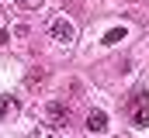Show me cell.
I'll use <instances>...</instances> for the list:
<instances>
[{
    "mask_svg": "<svg viewBox=\"0 0 149 138\" xmlns=\"http://www.w3.org/2000/svg\"><path fill=\"white\" fill-rule=\"evenodd\" d=\"M128 117H132L135 128H146L149 124V97H146V90H135V93H132V100H128Z\"/></svg>",
    "mask_w": 149,
    "mask_h": 138,
    "instance_id": "1",
    "label": "cell"
},
{
    "mask_svg": "<svg viewBox=\"0 0 149 138\" xmlns=\"http://www.w3.org/2000/svg\"><path fill=\"white\" fill-rule=\"evenodd\" d=\"M70 117H73V114H70V107H66L63 100H49L45 104V121H49V128L63 131V128L70 124Z\"/></svg>",
    "mask_w": 149,
    "mask_h": 138,
    "instance_id": "2",
    "label": "cell"
},
{
    "mask_svg": "<svg viewBox=\"0 0 149 138\" xmlns=\"http://www.w3.org/2000/svg\"><path fill=\"white\" fill-rule=\"evenodd\" d=\"M49 34H52V41H59V45H70V41L76 38V28L66 21V17H59V21H52Z\"/></svg>",
    "mask_w": 149,
    "mask_h": 138,
    "instance_id": "3",
    "label": "cell"
},
{
    "mask_svg": "<svg viewBox=\"0 0 149 138\" xmlns=\"http://www.w3.org/2000/svg\"><path fill=\"white\" fill-rule=\"evenodd\" d=\"M87 128H90L94 135H104V131H108V114H104V110H90V114H87Z\"/></svg>",
    "mask_w": 149,
    "mask_h": 138,
    "instance_id": "4",
    "label": "cell"
},
{
    "mask_svg": "<svg viewBox=\"0 0 149 138\" xmlns=\"http://www.w3.org/2000/svg\"><path fill=\"white\" fill-rule=\"evenodd\" d=\"M118 41H125V28H111V31L104 34V41H101V45H118Z\"/></svg>",
    "mask_w": 149,
    "mask_h": 138,
    "instance_id": "5",
    "label": "cell"
},
{
    "mask_svg": "<svg viewBox=\"0 0 149 138\" xmlns=\"http://www.w3.org/2000/svg\"><path fill=\"white\" fill-rule=\"evenodd\" d=\"M28 138H59V131H56V128H49V124H42V128H35Z\"/></svg>",
    "mask_w": 149,
    "mask_h": 138,
    "instance_id": "6",
    "label": "cell"
},
{
    "mask_svg": "<svg viewBox=\"0 0 149 138\" xmlns=\"http://www.w3.org/2000/svg\"><path fill=\"white\" fill-rule=\"evenodd\" d=\"M42 3H45V0H17V7H21V10H38Z\"/></svg>",
    "mask_w": 149,
    "mask_h": 138,
    "instance_id": "7",
    "label": "cell"
},
{
    "mask_svg": "<svg viewBox=\"0 0 149 138\" xmlns=\"http://www.w3.org/2000/svg\"><path fill=\"white\" fill-rule=\"evenodd\" d=\"M14 110V104H10V97H0V117H7Z\"/></svg>",
    "mask_w": 149,
    "mask_h": 138,
    "instance_id": "8",
    "label": "cell"
},
{
    "mask_svg": "<svg viewBox=\"0 0 149 138\" xmlns=\"http://www.w3.org/2000/svg\"><path fill=\"white\" fill-rule=\"evenodd\" d=\"M3 41H7V31H0V45H3Z\"/></svg>",
    "mask_w": 149,
    "mask_h": 138,
    "instance_id": "9",
    "label": "cell"
}]
</instances>
